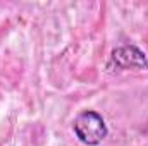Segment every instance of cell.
Wrapping results in <instances>:
<instances>
[{
	"mask_svg": "<svg viewBox=\"0 0 148 146\" xmlns=\"http://www.w3.org/2000/svg\"><path fill=\"white\" fill-rule=\"evenodd\" d=\"M110 65H115V69L124 71V69H148V60L143 53V50H140L134 45H124L119 46L112 52L110 55Z\"/></svg>",
	"mask_w": 148,
	"mask_h": 146,
	"instance_id": "obj_2",
	"label": "cell"
},
{
	"mask_svg": "<svg viewBox=\"0 0 148 146\" xmlns=\"http://www.w3.org/2000/svg\"><path fill=\"white\" fill-rule=\"evenodd\" d=\"M76 138L86 146H98L109 134L103 117L93 110H86L76 117L73 124Z\"/></svg>",
	"mask_w": 148,
	"mask_h": 146,
	"instance_id": "obj_1",
	"label": "cell"
}]
</instances>
